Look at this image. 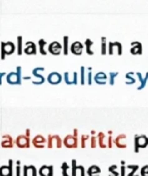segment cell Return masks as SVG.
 Instances as JSON below:
<instances>
[{
    "instance_id": "cell-1",
    "label": "cell",
    "mask_w": 148,
    "mask_h": 176,
    "mask_svg": "<svg viewBox=\"0 0 148 176\" xmlns=\"http://www.w3.org/2000/svg\"><path fill=\"white\" fill-rule=\"evenodd\" d=\"M0 47H1V48H0V53H1L0 58H1V60H4L6 56L12 55L16 52V45L12 41H2L0 43Z\"/></svg>"
},
{
    "instance_id": "cell-2",
    "label": "cell",
    "mask_w": 148,
    "mask_h": 176,
    "mask_svg": "<svg viewBox=\"0 0 148 176\" xmlns=\"http://www.w3.org/2000/svg\"><path fill=\"white\" fill-rule=\"evenodd\" d=\"M21 71H22V67L17 66L16 71L10 72L9 74L6 75V82L10 84H21V80H22Z\"/></svg>"
},
{
    "instance_id": "cell-3",
    "label": "cell",
    "mask_w": 148,
    "mask_h": 176,
    "mask_svg": "<svg viewBox=\"0 0 148 176\" xmlns=\"http://www.w3.org/2000/svg\"><path fill=\"white\" fill-rule=\"evenodd\" d=\"M134 142H135V153H138L140 148H145L148 145V137L145 135H136L135 138H134Z\"/></svg>"
},
{
    "instance_id": "cell-4",
    "label": "cell",
    "mask_w": 148,
    "mask_h": 176,
    "mask_svg": "<svg viewBox=\"0 0 148 176\" xmlns=\"http://www.w3.org/2000/svg\"><path fill=\"white\" fill-rule=\"evenodd\" d=\"M63 47L59 41H52L48 44V52L54 56H59L62 53Z\"/></svg>"
},
{
    "instance_id": "cell-5",
    "label": "cell",
    "mask_w": 148,
    "mask_h": 176,
    "mask_svg": "<svg viewBox=\"0 0 148 176\" xmlns=\"http://www.w3.org/2000/svg\"><path fill=\"white\" fill-rule=\"evenodd\" d=\"M69 51L72 53L73 55H76V56H80L82 54V51H83V45L80 41H74L73 43L70 45L69 48Z\"/></svg>"
},
{
    "instance_id": "cell-6",
    "label": "cell",
    "mask_w": 148,
    "mask_h": 176,
    "mask_svg": "<svg viewBox=\"0 0 148 176\" xmlns=\"http://www.w3.org/2000/svg\"><path fill=\"white\" fill-rule=\"evenodd\" d=\"M23 53L27 55H36L37 54V48L34 42L27 41L25 43V48H23Z\"/></svg>"
},
{
    "instance_id": "cell-7",
    "label": "cell",
    "mask_w": 148,
    "mask_h": 176,
    "mask_svg": "<svg viewBox=\"0 0 148 176\" xmlns=\"http://www.w3.org/2000/svg\"><path fill=\"white\" fill-rule=\"evenodd\" d=\"M47 82L52 84H59L62 82V75L60 74L59 72H56V71L49 73L47 76Z\"/></svg>"
},
{
    "instance_id": "cell-8",
    "label": "cell",
    "mask_w": 148,
    "mask_h": 176,
    "mask_svg": "<svg viewBox=\"0 0 148 176\" xmlns=\"http://www.w3.org/2000/svg\"><path fill=\"white\" fill-rule=\"evenodd\" d=\"M131 54L132 55H142L143 54V48L142 44L139 41H133L131 42Z\"/></svg>"
},
{
    "instance_id": "cell-9",
    "label": "cell",
    "mask_w": 148,
    "mask_h": 176,
    "mask_svg": "<svg viewBox=\"0 0 148 176\" xmlns=\"http://www.w3.org/2000/svg\"><path fill=\"white\" fill-rule=\"evenodd\" d=\"M94 80H95V83H97L98 84H105L106 83V80H107V75L102 71L98 72L97 74L95 75Z\"/></svg>"
},
{
    "instance_id": "cell-10",
    "label": "cell",
    "mask_w": 148,
    "mask_h": 176,
    "mask_svg": "<svg viewBox=\"0 0 148 176\" xmlns=\"http://www.w3.org/2000/svg\"><path fill=\"white\" fill-rule=\"evenodd\" d=\"M64 143L67 147H77L76 136H67L65 138Z\"/></svg>"
},
{
    "instance_id": "cell-11",
    "label": "cell",
    "mask_w": 148,
    "mask_h": 176,
    "mask_svg": "<svg viewBox=\"0 0 148 176\" xmlns=\"http://www.w3.org/2000/svg\"><path fill=\"white\" fill-rule=\"evenodd\" d=\"M69 72H65L64 73V79H65V83L67 84H77L78 83V74H77V72H74L73 73V78L72 80L69 79Z\"/></svg>"
},
{
    "instance_id": "cell-12",
    "label": "cell",
    "mask_w": 148,
    "mask_h": 176,
    "mask_svg": "<svg viewBox=\"0 0 148 176\" xmlns=\"http://www.w3.org/2000/svg\"><path fill=\"white\" fill-rule=\"evenodd\" d=\"M136 74H137V76H138V78L140 80V86L138 87V90H143L144 88H145L147 82H148V72L146 73L145 77H143L142 74H141L140 72H137Z\"/></svg>"
},
{
    "instance_id": "cell-13",
    "label": "cell",
    "mask_w": 148,
    "mask_h": 176,
    "mask_svg": "<svg viewBox=\"0 0 148 176\" xmlns=\"http://www.w3.org/2000/svg\"><path fill=\"white\" fill-rule=\"evenodd\" d=\"M40 69H41V67H36V68H34V69H33V71H32L33 75H34V76H36V77H38V78H39V79L37 80V82L33 83L34 84H42V83H44V80H45L44 77L42 76L41 74H39V73H38V72H39V70H40Z\"/></svg>"
},
{
    "instance_id": "cell-14",
    "label": "cell",
    "mask_w": 148,
    "mask_h": 176,
    "mask_svg": "<svg viewBox=\"0 0 148 176\" xmlns=\"http://www.w3.org/2000/svg\"><path fill=\"white\" fill-rule=\"evenodd\" d=\"M63 54H64L65 56L68 55L69 53V36H64L63 37Z\"/></svg>"
},
{
    "instance_id": "cell-15",
    "label": "cell",
    "mask_w": 148,
    "mask_h": 176,
    "mask_svg": "<svg viewBox=\"0 0 148 176\" xmlns=\"http://www.w3.org/2000/svg\"><path fill=\"white\" fill-rule=\"evenodd\" d=\"M123 139H126V135H119V136L116 137L115 140H114L116 146L119 147V148H126V144L121 142Z\"/></svg>"
},
{
    "instance_id": "cell-16",
    "label": "cell",
    "mask_w": 148,
    "mask_h": 176,
    "mask_svg": "<svg viewBox=\"0 0 148 176\" xmlns=\"http://www.w3.org/2000/svg\"><path fill=\"white\" fill-rule=\"evenodd\" d=\"M94 44V41L91 40L90 38H86V40L84 41V45H86V54L90 55V56H93L94 55V52L91 50V45Z\"/></svg>"
},
{
    "instance_id": "cell-17",
    "label": "cell",
    "mask_w": 148,
    "mask_h": 176,
    "mask_svg": "<svg viewBox=\"0 0 148 176\" xmlns=\"http://www.w3.org/2000/svg\"><path fill=\"white\" fill-rule=\"evenodd\" d=\"M100 172H101V169L98 166H96V165H94V166L90 167V169L87 170V174L90 176H99L98 174L100 173Z\"/></svg>"
},
{
    "instance_id": "cell-18",
    "label": "cell",
    "mask_w": 148,
    "mask_h": 176,
    "mask_svg": "<svg viewBox=\"0 0 148 176\" xmlns=\"http://www.w3.org/2000/svg\"><path fill=\"white\" fill-rule=\"evenodd\" d=\"M17 55L21 56L23 54V37L17 36Z\"/></svg>"
},
{
    "instance_id": "cell-19",
    "label": "cell",
    "mask_w": 148,
    "mask_h": 176,
    "mask_svg": "<svg viewBox=\"0 0 148 176\" xmlns=\"http://www.w3.org/2000/svg\"><path fill=\"white\" fill-rule=\"evenodd\" d=\"M47 44V42L45 41L44 39H39V41H38V47H39V48H38V50H39L40 54L43 55V56H45V55L47 54V52L44 50V47Z\"/></svg>"
},
{
    "instance_id": "cell-20",
    "label": "cell",
    "mask_w": 148,
    "mask_h": 176,
    "mask_svg": "<svg viewBox=\"0 0 148 176\" xmlns=\"http://www.w3.org/2000/svg\"><path fill=\"white\" fill-rule=\"evenodd\" d=\"M101 40H102V45H101V48H102V51H101V54L105 56L107 54V38L103 36L101 38Z\"/></svg>"
},
{
    "instance_id": "cell-21",
    "label": "cell",
    "mask_w": 148,
    "mask_h": 176,
    "mask_svg": "<svg viewBox=\"0 0 148 176\" xmlns=\"http://www.w3.org/2000/svg\"><path fill=\"white\" fill-rule=\"evenodd\" d=\"M126 168H128V169H131V172H130L128 176H138V175H136V174H135V173H136V171L139 169V166H138V165H129V166L126 167Z\"/></svg>"
},
{
    "instance_id": "cell-22",
    "label": "cell",
    "mask_w": 148,
    "mask_h": 176,
    "mask_svg": "<svg viewBox=\"0 0 148 176\" xmlns=\"http://www.w3.org/2000/svg\"><path fill=\"white\" fill-rule=\"evenodd\" d=\"M133 74H134L133 72H128V73H126V84H133V83H136L135 78L133 77Z\"/></svg>"
},
{
    "instance_id": "cell-23",
    "label": "cell",
    "mask_w": 148,
    "mask_h": 176,
    "mask_svg": "<svg viewBox=\"0 0 148 176\" xmlns=\"http://www.w3.org/2000/svg\"><path fill=\"white\" fill-rule=\"evenodd\" d=\"M113 45H114V48H116V50H117V55L121 56L122 55V44L119 41H115V42H113Z\"/></svg>"
},
{
    "instance_id": "cell-24",
    "label": "cell",
    "mask_w": 148,
    "mask_h": 176,
    "mask_svg": "<svg viewBox=\"0 0 148 176\" xmlns=\"http://www.w3.org/2000/svg\"><path fill=\"white\" fill-rule=\"evenodd\" d=\"M84 71H86V67H84V66H81V67H80V83L81 84L86 83V78H84L86 73H84Z\"/></svg>"
},
{
    "instance_id": "cell-25",
    "label": "cell",
    "mask_w": 148,
    "mask_h": 176,
    "mask_svg": "<svg viewBox=\"0 0 148 176\" xmlns=\"http://www.w3.org/2000/svg\"><path fill=\"white\" fill-rule=\"evenodd\" d=\"M99 145H100L102 148H105V147H106V144H105L104 142H103V140H104V138H105V136H104V133H99Z\"/></svg>"
},
{
    "instance_id": "cell-26",
    "label": "cell",
    "mask_w": 148,
    "mask_h": 176,
    "mask_svg": "<svg viewBox=\"0 0 148 176\" xmlns=\"http://www.w3.org/2000/svg\"><path fill=\"white\" fill-rule=\"evenodd\" d=\"M83 168L82 166H79L77 167L76 166V161L75 160H72V176H76V171L79 170V169Z\"/></svg>"
},
{
    "instance_id": "cell-27",
    "label": "cell",
    "mask_w": 148,
    "mask_h": 176,
    "mask_svg": "<svg viewBox=\"0 0 148 176\" xmlns=\"http://www.w3.org/2000/svg\"><path fill=\"white\" fill-rule=\"evenodd\" d=\"M116 169H117L116 165H112V166L109 167V172H110V175L109 176H118L119 173L116 171Z\"/></svg>"
},
{
    "instance_id": "cell-28",
    "label": "cell",
    "mask_w": 148,
    "mask_h": 176,
    "mask_svg": "<svg viewBox=\"0 0 148 176\" xmlns=\"http://www.w3.org/2000/svg\"><path fill=\"white\" fill-rule=\"evenodd\" d=\"M117 75H118V72H110L109 73V83H110L111 86H113L114 84V79Z\"/></svg>"
},
{
    "instance_id": "cell-29",
    "label": "cell",
    "mask_w": 148,
    "mask_h": 176,
    "mask_svg": "<svg viewBox=\"0 0 148 176\" xmlns=\"http://www.w3.org/2000/svg\"><path fill=\"white\" fill-rule=\"evenodd\" d=\"M87 70H89V73H87V80H86V83L91 86V84L93 83H91V80H93V76H91V70H93V68L89 67V68H87Z\"/></svg>"
},
{
    "instance_id": "cell-30",
    "label": "cell",
    "mask_w": 148,
    "mask_h": 176,
    "mask_svg": "<svg viewBox=\"0 0 148 176\" xmlns=\"http://www.w3.org/2000/svg\"><path fill=\"white\" fill-rule=\"evenodd\" d=\"M140 173H141V176H148V165H145V166H143L141 168Z\"/></svg>"
},
{
    "instance_id": "cell-31",
    "label": "cell",
    "mask_w": 148,
    "mask_h": 176,
    "mask_svg": "<svg viewBox=\"0 0 148 176\" xmlns=\"http://www.w3.org/2000/svg\"><path fill=\"white\" fill-rule=\"evenodd\" d=\"M108 54L109 55H113L114 54V47H113V42H109L108 43Z\"/></svg>"
},
{
    "instance_id": "cell-32",
    "label": "cell",
    "mask_w": 148,
    "mask_h": 176,
    "mask_svg": "<svg viewBox=\"0 0 148 176\" xmlns=\"http://www.w3.org/2000/svg\"><path fill=\"white\" fill-rule=\"evenodd\" d=\"M121 176H125L126 175V167H125V161H121Z\"/></svg>"
},
{
    "instance_id": "cell-33",
    "label": "cell",
    "mask_w": 148,
    "mask_h": 176,
    "mask_svg": "<svg viewBox=\"0 0 148 176\" xmlns=\"http://www.w3.org/2000/svg\"><path fill=\"white\" fill-rule=\"evenodd\" d=\"M62 168H63V175H64V176H68V174H67V169H68V165H67L66 163H64V164H63Z\"/></svg>"
},
{
    "instance_id": "cell-34",
    "label": "cell",
    "mask_w": 148,
    "mask_h": 176,
    "mask_svg": "<svg viewBox=\"0 0 148 176\" xmlns=\"http://www.w3.org/2000/svg\"><path fill=\"white\" fill-rule=\"evenodd\" d=\"M91 147H96V137H91Z\"/></svg>"
},
{
    "instance_id": "cell-35",
    "label": "cell",
    "mask_w": 148,
    "mask_h": 176,
    "mask_svg": "<svg viewBox=\"0 0 148 176\" xmlns=\"http://www.w3.org/2000/svg\"><path fill=\"white\" fill-rule=\"evenodd\" d=\"M108 147H112V137L110 136L108 139Z\"/></svg>"
},
{
    "instance_id": "cell-36",
    "label": "cell",
    "mask_w": 148,
    "mask_h": 176,
    "mask_svg": "<svg viewBox=\"0 0 148 176\" xmlns=\"http://www.w3.org/2000/svg\"><path fill=\"white\" fill-rule=\"evenodd\" d=\"M6 74V73L5 72H0V84H1L2 83V77L3 76H4Z\"/></svg>"
}]
</instances>
